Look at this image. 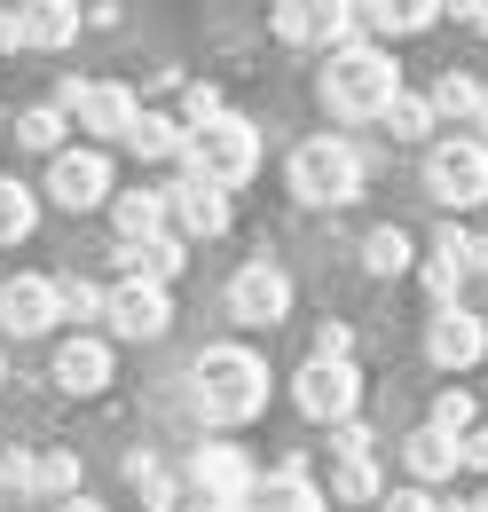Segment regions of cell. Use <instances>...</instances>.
Listing matches in <instances>:
<instances>
[{"instance_id":"4fadbf2b","label":"cell","mask_w":488,"mask_h":512,"mask_svg":"<svg viewBox=\"0 0 488 512\" xmlns=\"http://www.w3.org/2000/svg\"><path fill=\"white\" fill-rule=\"evenodd\" d=\"M426 355L441 363V371H473L488 355V323L473 316V308H433L426 323Z\"/></svg>"},{"instance_id":"83f0119b","label":"cell","mask_w":488,"mask_h":512,"mask_svg":"<svg viewBox=\"0 0 488 512\" xmlns=\"http://www.w3.org/2000/svg\"><path fill=\"white\" fill-rule=\"evenodd\" d=\"M63 127H71V119H63L56 103H40V111H24V119H16V142H24V150H48V158H63Z\"/></svg>"},{"instance_id":"7402d4cb","label":"cell","mask_w":488,"mask_h":512,"mask_svg":"<svg viewBox=\"0 0 488 512\" xmlns=\"http://www.w3.org/2000/svg\"><path fill=\"white\" fill-rule=\"evenodd\" d=\"M126 150H142V158H182L189 127H182V119H166V111H142V127L126 134Z\"/></svg>"},{"instance_id":"74e56055","label":"cell","mask_w":488,"mask_h":512,"mask_svg":"<svg viewBox=\"0 0 488 512\" xmlns=\"http://www.w3.org/2000/svg\"><path fill=\"white\" fill-rule=\"evenodd\" d=\"M457 16H473V32L488 40V0H457Z\"/></svg>"},{"instance_id":"e0dca14e","label":"cell","mask_w":488,"mask_h":512,"mask_svg":"<svg viewBox=\"0 0 488 512\" xmlns=\"http://www.w3.org/2000/svg\"><path fill=\"white\" fill-rule=\"evenodd\" d=\"M244 512H323V489L307 481L300 457H284V465H276V473L252 489V505H244Z\"/></svg>"},{"instance_id":"8d00e7d4","label":"cell","mask_w":488,"mask_h":512,"mask_svg":"<svg viewBox=\"0 0 488 512\" xmlns=\"http://www.w3.org/2000/svg\"><path fill=\"white\" fill-rule=\"evenodd\" d=\"M378 505H386V512H441L426 489H394V497H378Z\"/></svg>"},{"instance_id":"30bf717a","label":"cell","mask_w":488,"mask_h":512,"mask_svg":"<svg viewBox=\"0 0 488 512\" xmlns=\"http://www.w3.org/2000/svg\"><path fill=\"white\" fill-rule=\"evenodd\" d=\"M56 316H63V284L56 276H8V284H0V331L40 339V331H56Z\"/></svg>"},{"instance_id":"836d02e7","label":"cell","mask_w":488,"mask_h":512,"mask_svg":"<svg viewBox=\"0 0 488 512\" xmlns=\"http://www.w3.org/2000/svg\"><path fill=\"white\" fill-rule=\"evenodd\" d=\"M315 355H331V363H355V331H347V323H323V331H315Z\"/></svg>"},{"instance_id":"5bb4252c","label":"cell","mask_w":488,"mask_h":512,"mask_svg":"<svg viewBox=\"0 0 488 512\" xmlns=\"http://www.w3.org/2000/svg\"><path fill=\"white\" fill-rule=\"evenodd\" d=\"M189 489H205V497H221V505H252L260 473L244 465V449H221V442H205L197 457H189Z\"/></svg>"},{"instance_id":"1f68e13d","label":"cell","mask_w":488,"mask_h":512,"mask_svg":"<svg viewBox=\"0 0 488 512\" xmlns=\"http://www.w3.org/2000/svg\"><path fill=\"white\" fill-rule=\"evenodd\" d=\"M63 316H111V292H95L87 276H63Z\"/></svg>"},{"instance_id":"7bdbcfd3","label":"cell","mask_w":488,"mask_h":512,"mask_svg":"<svg viewBox=\"0 0 488 512\" xmlns=\"http://www.w3.org/2000/svg\"><path fill=\"white\" fill-rule=\"evenodd\" d=\"M268 8H276V0H268Z\"/></svg>"},{"instance_id":"d4e9b609","label":"cell","mask_w":488,"mask_h":512,"mask_svg":"<svg viewBox=\"0 0 488 512\" xmlns=\"http://www.w3.org/2000/svg\"><path fill=\"white\" fill-rule=\"evenodd\" d=\"M32 489L40 497H79V449H32Z\"/></svg>"},{"instance_id":"d6a6232c","label":"cell","mask_w":488,"mask_h":512,"mask_svg":"<svg viewBox=\"0 0 488 512\" xmlns=\"http://www.w3.org/2000/svg\"><path fill=\"white\" fill-rule=\"evenodd\" d=\"M182 111H189V127H213V119H221L229 103H221V87H205V79H197V87L182 95Z\"/></svg>"},{"instance_id":"f546056e","label":"cell","mask_w":488,"mask_h":512,"mask_svg":"<svg viewBox=\"0 0 488 512\" xmlns=\"http://www.w3.org/2000/svg\"><path fill=\"white\" fill-rule=\"evenodd\" d=\"M433 119H441V111H433L426 95H394V111H386V127L402 134V142H418V134H433Z\"/></svg>"},{"instance_id":"d6986e66","label":"cell","mask_w":488,"mask_h":512,"mask_svg":"<svg viewBox=\"0 0 488 512\" xmlns=\"http://www.w3.org/2000/svg\"><path fill=\"white\" fill-rule=\"evenodd\" d=\"M111 221H119V245H142V237H166L174 205H166V190H126L111 197Z\"/></svg>"},{"instance_id":"4dcf8cb0","label":"cell","mask_w":488,"mask_h":512,"mask_svg":"<svg viewBox=\"0 0 488 512\" xmlns=\"http://www.w3.org/2000/svg\"><path fill=\"white\" fill-rule=\"evenodd\" d=\"M433 426H441V434H457V442H465V434H473V394H465V386H449V394H441V402H433Z\"/></svg>"},{"instance_id":"8992f818","label":"cell","mask_w":488,"mask_h":512,"mask_svg":"<svg viewBox=\"0 0 488 512\" xmlns=\"http://www.w3.org/2000/svg\"><path fill=\"white\" fill-rule=\"evenodd\" d=\"M56 111L79 134H103V142H126V134L142 127V103H134L126 87H111V79H63Z\"/></svg>"},{"instance_id":"6da1fadb","label":"cell","mask_w":488,"mask_h":512,"mask_svg":"<svg viewBox=\"0 0 488 512\" xmlns=\"http://www.w3.org/2000/svg\"><path fill=\"white\" fill-rule=\"evenodd\" d=\"M189 402L205 410V426H244V418L268 410V363H260L252 347H237V339L197 347V363H189Z\"/></svg>"},{"instance_id":"4316f807","label":"cell","mask_w":488,"mask_h":512,"mask_svg":"<svg viewBox=\"0 0 488 512\" xmlns=\"http://www.w3.org/2000/svg\"><path fill=\"white\" fill-rule=\"evenodd\" d=\"M410 253H418V245H410V229H370V237H363L370 276H402V268H410Z\"/></svg>"},{"instance_id":"ab89813d","label":"cell","mask_w":488,"mask_h":512,"mask_svg":"<svg viewBox=\"0 0 488 512\" xmlns=\"http://www.w3.org/2000/svg\"><path fill=\"white\" fill-rule=\"evenodd\" d=\"M56 512H103V505H95V497H63Z\"/></svg>"},{"instance_id":"5b68a950","label":"cell","mask_w":488,"mask_h":512,"mask_svg":"<svg viewBox=\"0 0 488 512\" xmlns=\"http://www.w3.org/2000/svg\"><path fill=\"white\" fill-rule=\"evenodd\" d=\"M426 190L433 205H481L488 197V142H473V134H441L426 150Z\"/></svg>"},{"instance_id":"3957f363","label":"cell","mask_w":488,"mask_h":512,"mask_svg":"<svg viewBox=\"0 0 488 512\" xmlns=\"http://www.w3.org/2000/svg\"><path fill=\"white\" fill-rule=\"evenodd\" d=\"M182 166L197 174V182H213V190H237V182H252V174H260V127H252V119H237V111H221L213 127H189Z\"/></svg>"},{"instance_id":"60d3db41","label":"cell","mask_w":488,"mask_h":512,"mask_svg":"<svg viewBox=\"0 0 488 512\" xmlns=\"http://www.w3.org/2000/svg\"><path fill=\"white\" fill-rule=\"evenodd\" d=\"M449 512H488V497H473V505H449Z\"/></svg>"},{"instance_id":"52a82bcc","label":"cell","mask_w":488,"mask_h":512,"mask_svg":"<svg viewBox=\"0 0 488 512\" xmlns=\"http://www.w3.org/2000/svg\"><path fill=\"white\" fill-rule=\"evenodd\" d=\"M292 402H300V418H315V426H347V418L363 410V371L315 355L300 379H292Z\"/></svg>"},{"instance_id":"ffe728a7","label":"cell","mask_w":488,"mask_h":512,"mask_svg":"<svg viewBox=\"0 0 488 512\" xmlns=\"http://www.w3.org/2000/svg\"><path fill=\"white\" fill-rule=\"evenodd\" d=\"M402 465H410V473H418V489H426V481H449L465 457H457V434H441V426H418V434L402 442Z\"/></svg>"},{"instance_id":"f1b7e54d","label":"cell","mask_w":488,"mask_h":512,"mask_svg":"<svg viewBox=\"0 0 488 512\" xmlns=\"http://www.w3.org/2000/svg\"><path fill=\"white\" fill-rule=\"evenodd\" d=\"M331 497L370 505V497H378V465H370V457H339V465H331Z\"/></svg>"},{"instance_id":"7c38bea8","label":"cell","mask_w":488,"mask_h":512,"mask_svg":"<svg viewBox=\"0 0 488 512\" xmlns=\"http://www.w3.org/2000/svg\"><path fill=\"white\" fill-rule=\"evenodd\" d=\"M166 323H174L166 284H150V276H119V284H111V331H119V339H158Z\"/></svg>"},{"instance_id":"e575fe53","label":"cell","mask_w":488,"mask_h":512,"mask_svg":"<svg viewBox=\"0 0 488 512\" xmlns=\"http://www.w3.org/2000/svg\"><path fill=\"white\" fill-rule=\"evenodd\" d=\"M0 481L8 489H32V449H0Z\"/></svg>"},{"instance_id":"484cf974","label":"cell","mask_w":488,"mask_h":512,"mask_svg":"<svg viewBox=\"0 0 488 512\" xmlns=\"http://www.w3.org/2000/svg\"><path fill=\"white\" fill-rule=\"evenodd\" d=\"M481 103H488L481 79H465V71H441V87H433V111H441V119H481Z\"/></svg>"},{"instance_id":"603a6c76","label":"cell","mask_w":488,"mask_h":512,"mask_svg":"<svg viewBox=\"0 0 488 512\" xmlns=\"http://www.w3.org/2000/svg\"><path fill=\"white\" fill-rule=\"evenodd\" d=\"M32 221H40V197L24 190L16 174H0V245H24V237H32Z\"/></svg>"},{"instance_id":"cb8c5ba5","label":"cell","mask_w":488,"mask_h":512,"mask_svg":"<svg viewBox=\"0 0 488 512\" xmlns=\"http://www.w3.org/2000/svg\"><path fill=\"white\" fill-rule=\"evenodd\" d=\"M363 16L378 24V32L402 40V32H426L433 16H441V0H363Z\"/></svg>"},{"instance_id":"ba28073f","label":"cell","mask_w":488,"mask_h":512,"mask_svg":"<svg viewBox=\"0 0 488 512\" xmlns=\"http://www.w3.org/2000/svg\"><path fill=\"white\" fill-rule=\"evenodd\" d=\"M355 16H363V0H276V32L292 48H347Z\"/></svg>"},{"instance_id":"277c9868","label":"cell","mask_w":488,"mask_h":512,"mask_svg":"<svg viewBox=\"0 0 488 512\" xmlns=\"http://www.w3.org/2000/svg\"><path fill=\"white\" fill-rule=\"evenodd\" d=\"M292 197L300 205H347L363 197V150L339 142V134H315L292 150Z\"/></svg>"},{"instance_id":"d590c367","label":"cell","mask_w":488,"mask_h":512,"mask_svg":"<svg viewBox=\"0 0 488 512\" xmlns=\"http://www.w3.org/2000/svg\"><path fill=\"white\" fill-rule=\"evenodd\" d=\"M457 457H465V473H488V426H473V434L457 442Z\"/></svg>"},{"instance_id":"b9f144b4","label":"cell","mask_w":488,"mask_h":512,"mask_svg":"<svg viewBox=\"0 0 488 512\" xmlns=\"http://www.w3.org/2000/svg\"><path fill=\"white\" fill-rule=\"evenodd\" d=\"M481 127H488V103H481Z\"/></svg>"},{"instance_id":"ac0fdd59","label":"cell","mask_w":488,"mask_h":512,"mask_svg":"<svg viewBox=\"0 0 488 512\" xmlns=\"http://www.w3.org/2000/svg\"><path fill=\"white\" fill-rule=\"evenodd\" d=\"M56 386L63 394H103V386H111V347H103V339H63L56 347Z\"/></svg>"},{"instance_id":"2e32d148","label":"cell","mask_w":488,"mask_h":512,"mask_svg":"<svg viewBox=\"0 0 488 512\" xmlns=\"http://www.w3.org/2000/svg\"><path fill=\"white\" fill-rule=\"evenodd\" d=\"M16 32H24V48L56 56V48L79 40V0H24V8H16Z\"/></svg>"},{"instance_id":"8fae6325","label":"cell","mask_w":488,"mask_h":512,"mask_svg":"<svg viewBox=\"0 0 488 512\" xmlns=\"http://www.w3.org/2000/svg\"><path fill=\"white\" fill-rule=\"evenodd\" d=\"M48 197H56L63 213L111 205V158H103V150H63L56 166H48Z\"/></svg>"},{"instance_id":"44dd1931","label":"cell","mask_w":488,"mask_h":512,"mask_svg":"<svg viewBox=\"0 0 488 512\" xmlns=\"http://www.w3.org/2000/svg\"><path fill=\"white\" fill-rule=\"evenodd\" d=\"M126 276H150V284H174L182 276V237H142V245H119Z\"/></svg>"},{"instance_id":"9a60e30c","label":"cell","mask_w":488,"mask_h":512,"mask_svg":"<svg viewBox=\"0 0 488 512\" xmlns=\"http://www.w3.org/2000/svg\"><path fill=\"white\" fill-rule=\"evenodd\" d=\"M166 205H174V229H182V237H221V229H229V197L213 190V182H197V174H182V182L166 190Z\"/></svg>"},{"instance_id":"7a4b0ae2","label":"cell","mask_w":488,"mask_h":512,"mask_svg":"<svg viewBox=\"0 0 488 512\" xmlns=\"http://www.w3.org/2000/svg\"><path fill=\"white\" fill-rule=\"evenodd\" d=\"M394 95H402V71H394V56H386L378 40L331 48V64H323V103H331L339 119H386Z\"/></svg>"},{"instance_id":"9c48e42d","label":"cell","mask_w":488,"mask_h":512,"mask_svg":"<svg viewBox=\"0 0 488 512\" xmlns=\"http://www.w3.org/2000/svg\"><path fill=\"white\" fill-rule=\"evenodd\" d=\"M229 316L237 323H284L292 316V276L276 260H244L229 276Z\"/></svg>"},{"instance_id":"f35d334b","label":"cell","mask_w":488,"mask_h":512,"mask_svg":"<svg viewBox=\"0 0 488 512\" xmlns=\"http://www.w3.org/2000/svg\"><path fill=\"white\" fill-rule=\"evenodd\" d=\"M8 48H24V32H16V16H0V56H8Z\"/></svg>"}]
</instances>
